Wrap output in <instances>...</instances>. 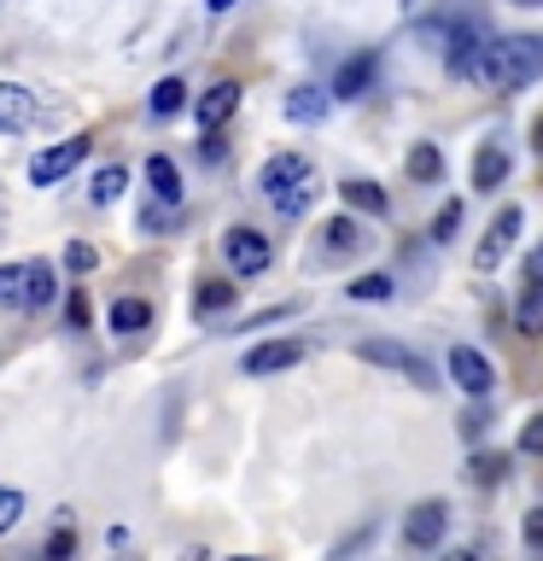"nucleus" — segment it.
<instances>
[{"mask_svg": "<svg viewBox=\"0 0 543 561\" xmlns=\"http://www.w3.org/2000/svg\"><path fill=\"white\" fill-rule=\"evenodd\" d=\"M485 30L480 24H467V18H450V35H444V70L455 82H485Z\"/></svg>", "mask_w": 543, "mask_h": 561, "instance_id": "7ed1b4c3", "label": "nucleus"}, {"mask_svg": "<svg viewBox=\"0 0 543 561\" xmlns=\"http://www.w3.org/2000/svg\"><path fill=\"white\" fill-rule=\"evenodd\" d=\"M450 380L462 386L467 398H485L490 386H497V368H490L485 351H473V345H455L450 351Z\"/></svg>", "mask_w": 543, "mask_h": 561, "instance_id": "1a4fd4ad", "label": "nucleus"}, {"mask_svg": "<svg viewBox=\"0 0 543 561\" xmlns=\"http://www.w3.org/2000/svg\"><path fill=\"white\" fill-rule=\"evenodd\" d=\"M502 468H508V456H473V480H480V485H497L502 480Z\"/></svg>", "mask_w": 543, "mask_h": 561, "instance_id": "c756f323", "label": "nucleus"}, {"mask_svg": "<svg viewBox=\"0 0 543 561\" xmlns=\"http://www.w3.org/2000/svg\"><path fill=\"white\" fill-rule=\"evenodd\" d=\"M182 105H187V82L182 77H164L152 88V117H175Z\"/></svg>", "mask_w": 543, "mask_h": 561, "instance_id": "5701e85b", "label": "nucleus"}, {"mask_svg": "<svg viewBox=\"0 0 543 561\" xmlns=\"http://www.w3.org/2000/svg\"><path fill=\"white\" fill-rule=\"evenodd\" d=\"M147 322H152L147 298H117V305H112V333H140Z\"/></svg>", "mask_w": 543, "mask_h": 561, "instance_id": "4be33fe9", "label": "nucleus"}, {"mask_svg": "<svg viewBox=\"0 0 543 561\" xmlns=\"http://www.w3.org/2000/svg\"><path fill=\"white\" fill-rule=\"evenodd\" d=\"M409 175H415V182H438V175H444V158H438V147H427V140H420V147L409 152Z\"/></svg>", "mask_w": 543, "mask_h": 561, "instance_id": "bb28decb", "label": "nucleus"}, {"mask_svg": "<svg viewBox=\"0 0 543 561\" xmlns=\"http://www.w3.org/2000/svg\"><path fill=\"white\" fill-rule=\"evenodd\" d=\"M228 305H234V280H205V287L193 293V310H199V316L228 310Z\"/></svg>", "mask_w": 543, "mask_h": 561, "instance_id": "393cba45", "label": "nucleus"}, {"mask_svg": "<svg viewBox=\"0 0 543 561\" xmlns=\"http://www.w3.org/2000/svg\"><path fill=\"white\" fill-rule=\"evenodd\" d=\"M444 35H450V18H427V24H415V42H427V47H444Z\"/></svg>", "mask_w": 543, "mask_h": 561, "instance_id": "7c9ffc66", "label": "nucleus"}, {"mask_svg": "<svg viewBox=\"0 0 543 561\" xmlns=\"http://www.w3.org/2000/svg\"><path fill=\"white\" fill-rule=\"evenodd\" d=\"M65 263H70V270H77V275H88V270H94V245H70V252H65Z\"/></svg>", "mask_w": 543, "mask_h": 561, "instance_id": "72a5a7b5", "label": "nucleus"}, {"mask_svg": "<svg viewBox=\"0 0 543 561\" xmlns=\"http://www.w3.org/2000/svg\"><path fill=\"white\" fill-rule=\"evenodd\" d=\"M205 7H210V12H228V7H234V0H205Z\"/></svg>", "mask_w": 543, "mask_h": 561, "instance_id": "4c0bfd02", "label": "nucleus"}, {"mask_svg": "<svg viewBox=\"0 0 543 561\" xmlns=\"http://www.w3.org/2000/svg\"><path fill=\"white\" fill-rule=\"evenodd\" d=\"M123 187H129V170H123V164H105V170H94V187H88V199H94V205H112Z\"/></svg>", "mask_w": 543, "mask_h": 561, "instance_id": "b1692460", "label": "nucleus"}, {"mask_svg": "<svg viewBox=\"0 0 543 561\" xmlns=\"http://www.w3.org/2000/svg\"><path fill=\"white\" fill-rule=\"evenodd\" d=\"M0 310H30V275H24V263H0Z\"/></svg>", "mask_w": 543, "mask_h": 561, "instance_id": "a211bd4d", "label": "nucleus"}, {"mask_svg": "<svg viewBox=\"0 0 543 561\" xmlns=\"http://www.w3.org/2000/svg\"><path fill=\"white\" fill-rule=\"evenodd\" d=\"M508 182V152L497 140H485L480 152H473V187H502Z\"/></svg>", "mask_w": 543, "mask_h": 561, "instance_id": "dca6fc26", "label": "nucleus"}, {"mask_svg": "<svg viewBox=\"0 0 543 561\" xmlns=\"http://www.w3.org/2000/svg\"><path fill=\"white\" fill-rule=\"evenodd\" d=\"M82 158H88V135H77V140H59V147H47V152H35V158H30V182H35V187L65 182V175L77 170Z\"/></svg>", "mask_w": 543, "mask_h": 561, "instance_id": "423d86ee", "label": "nucleus"}, {"mask_svg": "<svg viewBox=\"0 0 543 561\" xmlns=\"http://www.w3.org/2000/svg\"><path fill=\"white\" fill-rule=\"evenodd\" d=\"M339 193H345V205H350V210H362V217H385V205H392L380 182H345Z\"/></svg>", "mask_w": 543, "mask_h": 561, "instance_id": "6ab92c4d", "label": "nucleus"}, {"mask_svg": "<svg viewBox=\"0 0 543 561\" xmlns=\"http://www.w3.org/2000/svg\"><path fill=\"white\" fill-rule=\"evenodd\" d=\"M298 363H304V345L298 340H269V345L245 351V375H280V368H298Z\"/></svg>", "mask_w": 543, "mask_h": 561, "instance_id": "9d476101", "label": "nucleus"}, {"mask_svg": "<svg viewBox=\"0 0 543 561\" xmlns=\"http://www.w3.org/2000/svg\"><path fill=\"white\" fill-rule=\"evenodd\" d=\"M193 112H199V129H222V123L240 112V82H217V88H205Z\"/></svg>", "mask_w": 543, "mask_h": 561, "instance_id": "f8f14e48", "label": "nucleus"}, {"mask_svg": "<svg viewBox=\"0 0 543 561\" xmlns=\"http://www.w3.org/2000/svg\"><path fill=\"white\" fill-rule=\"evenodd\" d=\"M538 152H543V123H538Z\"/></svg>", "mask_w": 543, "mask_h": 561, "instance_id": "58836bf2", "label": "nucleus"}, {"mask_svg": "<svg viewBox=\"0 0 543 561\" xmlns=\"http://www.w3.org/2000/svg\"><path fill=\"white\" fill-rule=\"evenodd\" d=\"M70 550H77V533H70V526H59V533L47 538V561H65Z\"/></svg>", "mask_w": 543, "mask_h": 561, "instance_id": "473e14b6", "label": "nucleus"}, {"mask_svg": "<svg viewBox=\"0 0 543 561\" xmlns=\"http://www.w3.org/2000/svg\"><path fill=\"white\" fill-rule=\"evenodd\" d=\"M455 228H462V199H450V205L432 217V240H438V245H444V240H455Z\"/></svg>", "mask_w": 543, "mask_h": 561, "instance_id": "c85d7f7f", "label": "nucleus"}, {"mask_svg": "<svg viewBox=\"0 0 543 561\" xmlns=\"http://www.w3.org/2000/svg\"><path fill=\"white\" fill-rule=\"evenodd\" d=\"M147 187H152V205H164V210L182 205V170H175V158H164V152L147 158Z\"/></svg>", "mask_w": 543, "mask_h": 561, "instance_id": "ddd939ff", "label": "nucleus"}, {"mask_svg": "<svg viewBox=\"0 0 543 561\" xmlns=\"http://www.w3.org/2000/svg\"><path fill=\"white\" fill-rule=\"evenodd\" d=\"M35 123V94L24 82H0V135H24Z\"/></svg>", "mask_w": 543, "mask_h": 561, "instance_id": "9b49d317", "label": "nucleus"}, {"mask_svg": "<svg viewBox=\"0 0 543 561\" xmlns=\"http://www.w3.org/2000/svg\"><path fill=\"white\" fill-rule=\"evenodd\" d=\"M520 205H508V210H497V217H490V234L480 240V252H473V263H480V270H497V263L515 252V240H520Z\"/></svg>", "mask_w": 543, "mask_h": 561, "instance_id": "6e6552de", "label": "nucleus"}, {"mask_svg": "<svg viewBox=\"0 0 543 561\" xmlns=\"http://www.w3.org/2000/svg\"><path fill=\"white\" fill-rule=\"evenodd\" d=\"M18 520H24V491L0 485V538H7V533H12Z\"/></svg>", "mask_w": 543, "mask_h": 561, "instance_id": "cd10ccee", "label": "nucleus"}, {"mask_svg": "<svg viewBox=\"0 0 543 561\" xmlns=\"http://www.w3.org/2000/svg\"><path fill=\"white\" fill-rule=\"evenodd\" d=\"M444 526H450V508L438 497L415 503L409 520H403V543H409V550H438V543H444Z\"/></svg>", "mask_w": 543, "mask_h": 561, "instance_id": "0eeeda50", "label": "nucleus"}, {"mask_svg": "<svg viewBox=\"0 0 543 561\" xmlns=\"http://www.w3.org/2000/svg\"><path fill=\"white\" fill-rule=\"evenodd\" d=\"M65 310H70V328H88V298H82V293H70Z\"/></svg>", "mask_w": 543, "mask_h": 561, "instance_id": "c9c22d12", "label": "nucleus"}, {"mask_svg": "<svg viewBox=\"0 0 543 561\" xmlns=\"http://www.w3.org/2000/svg\"><path fill=\"white\" fill-rule=\"evenodd\" d=\"M520 538L532 543V550H543V508H532V515H525V526H520Z\"/></svg>", "mask_w": 543, "mask_h": 561, "instance_id": "f704fd0d", "label": "nucleus"}, {"mask_svg": "<svg viewBox=\"0 0 543 561\" xmlns=\"http://www.w3.org/2000/svg\"><path fill=\"white\" fill-rule=\"evenodd\" d=\"M287 117L292 123H322L327 117V94H322V88H292V100H287Z\"/></svg>", "mask_w": 543, "mask_h": 561, "instance_id": "412c9836", "label": "nucleus"}, {"mask_svg": "<svg viewBox=\"0 0 543 561\" xmlns=\"http://www.w3.org/2000/svg\"><path fill=\"white\" fill-rule=\"evenodd\" d=\"M368 82H374V53H357V59L339 65V77H333V100H362Z\"/></svg>", "mask_w": 543, "mask_h": 561, "instance_id": "4468645a", "label": "nucleus"}, {"mask_svg": "<svg viewBox=\"0 0 543 561\" xmlns=\"http://www.w3.org/2000/svg\"><path fill=\"white\" fill-rule=\"evenodd\" d=\"M24 275H30V310H42V305H53V298H59V280H53V263H47V257H30Z\"/></svg>", "mask_w": 543, "mask_h": 561, "instance_id": "aec40b11", "label": "nucleus"}, {"mask_svg": "<svg viewBox=\"0 0 543 561\" xmlns=\"http://www.w3.org/2000/svg\"><path fill=\"white\" fill-rule=\"evenodd\" d=\"M543 77V35H502L485 47V88H532Z\"/></svg>", "mask_w": 543, "mask_h": 561, "instance_id": "f257e3e1", "label": "nucleus"}, {"mask_svg": "<svg viewBox=\"0 0 543 561\" xmlns=\"http://www.w3.org/2000/svg\"><path fill=\"white\" fill-rule=\"evenodd\" d=\"M322 252H327V257L362 252V222H357V217H333V222L322 228Z\"/></svg>", "mask_w": 543, "mask_h": 561, "instance_id": "2eb2a0df", "label": "nucleus"}, {"mask_svg": "<svg viewBox=\"0 0 543 561\" xmlns=\"http://www.w3.org/2000/svg\"><path fill=\"white\" fill-rule=\"evenodd\" d=\"M520 450H525V456H543V415H532V421L520 427Z\"/></svg>", "mask_w": 543, "mask_h": 561, "instance_id": "2f4dec72", "label": "nucleus"}, {"mask_svg": "<svg viewBox=\"0 0 543 561\" xmlns=\"http://www.w3.org/2000/svg\"><path fill=\"white\" fill-rule=\"evenodd\" d=\"M525 275H532V280H543V245L532 252V263H525Z\"/></svg>", "mask_w": 543, "mask_h": 561, "instance_id": "e433bc0d", "label": "nucleus"}, {"mask_svg": "<svg viewBox=\"0 0 543 561\" xmlns=\"http://www.w3.org/2000/svg\"><path fill=\"white\" fill-rule=\"evenodd\" d=\"M257 187L275 199L280 217H304L310 199H315V175H310V158L304 152H275L269 164L257 170Z\"/></svg>", "mask_w": 543, "mask_h": 561, "instance_id": "f03ea898", "label": "nucleus"}, {"mask_svg": "<svg viewBox=\"0 0 543 561\" xmlns=\"http://www.w3.org/2000/svg\"><path fill=\"white\" fill-rule=\"evenodd\" d=\"M345 293L357 298V305H385V298H392V275H362V280H350Z\"/></svg>", "mask_w": 543, "mask_h": 561, "instance_id": "a878e982", "label": "nucleus"}, {"mask_svg": "<svg viewBox=\"0 0 543 561\" xmlns=\"http://www.w3.org/2000/svg\"><path fill=\"white\" fill-rule=\"evenodd\" d=\"M222 252H228V270L252 280V275L269 270L275 245H269V234H257V228H228V234H222Z\"/></svg>", "mask_w": 543, "mask_h": 561, "instance_id": "39448f33", "label": "nucleus"}, {"mask_svg": "<svg viewBox=\"0 0 543 561\" xmlns=\"http://www.w3.org/2000/svg\"><path fill=\"white\" fill-rule=\"evenodd\" d=\"M520 7H543V0H520Z\"/></svg>", "mask_w": 543, "mask_h": 561, "instance_id": "ea45409f", "label": "nucleus"}, {"mask_svg": "<svg viewBox=\"0 0 543 561\" xmlns=\"http://www.w3.org/2000/svg\"><path fill=\"white\" fill-rule=\"evenodd\" d=\"M515 328L525 333V340H543V280H532V287L520 293V305H515Z\"/></svg>", "mask_w": 543, "mask_h": 561, "instance_id": "f3484780", "label": "nucleus"}, {"mask_svg": "<svg viewBox=\"0 0 543 561\" xmlns=\"http://www.w3.org/2000/svg\"><path fill=\"white\" fill-rule=\"evenodd\" d=\"M357 357H362V363H374V368H397L403 380H415V386H420V392H432V386H438L432 363L420 357V351L397 345V340H362V345H357Z\"/></svg>", "mask_w": 543, "mask_h": 561, "instance_id": "20e7f679", "label": "nucleus"}]
</instances>
